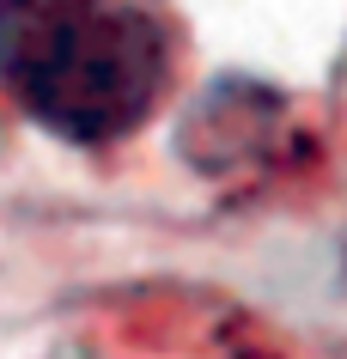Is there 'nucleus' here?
Segmentation results:
<instances>
[{"label":"nucleus","mask_w":347,"mask_h":359,"mask_svg":"<svg viewBox=\"0 0 347 359\" xmlns=\"http://www.w3.org/2000/svg\"><path fill=\"white\" fill-rule=\"evenodd\" d=\"M171 79V31L147 0H0V86L74 147L135 134Z\"/></svg>","instance_id":"obj_1"}]
</instances>
